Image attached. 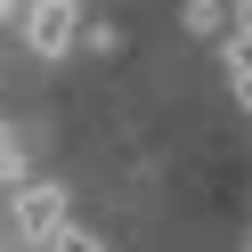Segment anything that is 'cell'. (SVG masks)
<instances>
[{
  "mask_svg": "<svg viewBox=\"0 0 252 252\" xmlns=\"http://www.w3.org/2000/svg\"><path fill=\"white\" fill-rule=\"evenodd\" d=\"M220 57H228V82H236V98L252 106V0H236V25L220 33Z\"/></svg>",
  "mask_w": 252,
  "mask_h": 252,
  "instance_id": "3",
  "label": "cell"
},
{
  "mask_svg": "<svg viewBox=\"0 0 252 252\" xmlns=\"http://www.w3.org/2000/svg\"><path fill=\"white\" fill-rule=\"evenodd\" d=\"M236 8H220V0H187V33H228Z\"/></svg>",
  "mask_w": 252,
  "mask_h": 252,
  "instance_id": "4",
  "label": "cell"
},
{
  "mask_svg": "<svg viewBox=\"0 0 252 252\" xmlns=\"http://www.w3.org/2000/svg\"><path fill=\"white\" fill-rule=\"evenodd\" d=\"M25 179V147H17V130H0V187H17Z\"/></svg>",
  "mask_w": 252,
  "mask_h": 252,
  "instance_id": "5",
  "label": "cell"
},
{
  "mask_svg": "<svg viewBox=\"0 0 252 252\" xmlns=\"http://www.w3.org/2000/svg\"><path fill=\"white\" fill-rule=\"evenodd\" d=\"M25 41H33V57L82 49V8H73V0H33V8H25Z\"/></svg>",
  "mask_w": 252,
  "mask_h": 252,
  "instance_id": "2",
  "label": "cell"
},
{
  "mask_svg": "<svg viewBox=\"0 0 252 252\" xmlns=\"http://www.w3.org/2000/svg\"><path fill=\"white\" fill-rule=\"evenodd\" d=\"M17 236L25 244H65V187L57 179H17Z\"/></svg>",
  "mask_w": 252,
  "mask_h": 252,
  "instance_id": "1",
  "label": "cell"
},
{
  "mask_svg": "<svg viewBox=\"0 0 252 252\" xmlns=\"http://www.w3.org/2000/svg\"><path fill=\"white\" fill-rule=\"evenodd\" d=\"M82 49H98V57H114V49H122V33H114V25H82Z\"/></svg>",
  "mask_w": 252,
  "mask_h": 252,
  "instance_id": "6",
  "label": "cell"
}]
</instances>
